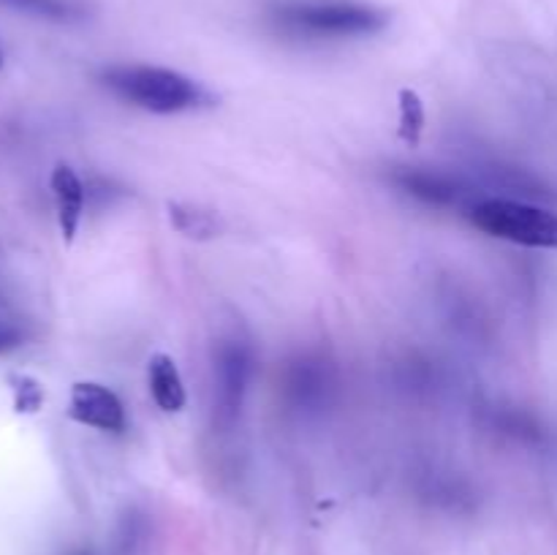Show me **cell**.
I'll return each instance as SVG.
<instances>
[{"mask_svg":"<svg viewBox=\"0 0 557 555\" xmlns=\"http://www.w3.org/2000/svg\"><path fill=\"white\" fill-rule=\"evenodd\" d=\"M250 373V357L243 346H232L221 354V411L226 417H234L243 403L245 381Z\"/></svg>","mask_w":557,"mask_h":555,"instance_id":"obj_7","label":"cell"},{"mask_svg":"<svg viewBox=\"0 0 557 555\" xmlns=\"http://www.w3.org/2000/svg\"><path fill=\"white\" fill-rule=\"evenodd\" d=\"M49 185H52L54 207H58L60 234H63L65 245H71L76 232H79L82 215H85V185H82L79 174L71 166H65V163H58L52 169Z\"/></svg>","mask_w":557,"mask_h":555,"instance_id":"obj_5","label":"cell"},{"mask_svg":"<svg viewBox=\"0 0 557 555\" xmlns=\"http://www.w3.org/2000/svg\"><path fill=\"white\" fill-rule=\"evenodd\" d=\"M101 79L125 103L152 114L188 112L210 101L199 82L161 65H109Z\"/></svg>","mask_w":557,"mask_h":555,"instance_id":"obj_1","label":"cell"},{"mask_svg":"<svg viewBox=\"0 0 557 555\" xmlns=\"http://www.w3.org/2000/svg\"><path fill=\"white\" fill-rule=\"evenodd\" d=\"M275 25L302 38L370 36L386 25L384 11L354 0H302L275 11Z\"/></svg>","mask_w":557,"mask_h":555,"instance_id":"obj_2","label":"cell"},{"mask_svg":"<svg viewBox=\"0 0 557 555\" xmlns=\"http://www.w3.org/2000/svg\"><path fill=\"white\" fill-rule=\"evenodd\" d=\"M169 210H172V221L174 226L180 229L183 234H188V237H210V234H215V218L210 215V212H199L194 210V207H180V205H169Z\"/></svg>","mask_w":557,"mask_h":555,"instance_id":"obj_10","label":"cell"},{"mask_svg":"<svg viewBox=\"0 0 557 555\" xmlns=\"http://www.w3.org/2000/svg\"><path fill=\"white\" fill-rule=\"evenodd\" d=\"M400 180L413 196H419V199L424 201H433V205H446V201H451L457 196L455 185L444 177H435V174L419 172V174H406V177Z\"/></svg>","mask_w":557,"mask_h":555,"instance_id":"obj_9","label":"cell"},{"mask_svg":"<svg viewBox=\"0 0 557 555\" xmlns=\"http://www.w3.org/2000/svg\"><path fill=\"white\" fill-rule=\"evenodd\" d=\"M3 3L27 11V14L47 16V20H71L79 14V5H74L71 0H3Z\"/></svg>","mask_w":557,"mask_h":555,"instance_id":"obj_11","label":"cell"},{"mask_svg":"<svg viewBox=\"0 0 557 555\" xmlns=\"http://www.w3.org/2000/svg\"><path fill=\"white\" fill-rule=\"evenodd\" d=\"M0 65H3V52H0Z\"/></svg>","mask_w":557,"mask_h":555,"instance_id":"obj_14","label":"cell"},{"mask_svg":"<svg viewBox=\"0 0 557 555\" xmlns=\"http://www.w3.org/2000/svg\"><path fill=\"white\" fill-rule=\"evenodd\" d=\"M473 226L490 237L525 248L557 250V212L515 199H482L468 212Z\"/></svg>","mask_w":557,"mask_h":555,"instance_id":"obj_3","label":"cell"},{"mask_svg":"<svg viewBox=\"0 0 557 555\" xmlns=\"http://www.w3.org/2000/svg\"><path fill=\"white\" fill-rule=\"evenodd\" d=\"M147 381H150V395L156 406L166 414H177L185 408V384L180 375L177 362L169 354H152L147 362Z\"/></svg>","mask_w":557,"mask_h":555,"instance_id":"obj_6","label":"cell"},{"mask_svg":"<svg viewBox=\"0 0 557 555\" xmlns=\"http://www.w3.org/2000/svg\"><path fill=\"white\" fill-rule=\"evenodd\" d=\"M14 408L20 414H33L41 408L44 403V392L41 386L36 384L33 379H25V375H20V379H14Z\"/></svg>","mask_w":557,"mask_h":555,"instance_id":"obj_12","label":"cell"},{"mask_svg":"<svg viewBox=\"0 0 557 555\" xmlns=\"http://www.w3.org/2000/svg\"><path fill=\"white\" fill-rule=\"evenodd\" d=\"M397 101H400V125H397V134H400V139L408 147H417L424 134V101L411 87H403L397 92Z\"/></svg>","mask_w":557,"mask_h":555,"instance_id":"obj_8","label":"cell"},{"mask_svg":"<svg viewBox=\"0 0 557 555\" xmlns=\"http://www.w3.org/2000/svg\"><path fill=\"white\" fill-rule=\"evenodd\" d=\"M20 341H22V332L16 330V326L0 324V354L9 351V348H14Z\"/></svg>","mask_w":557,"mask_h":555,"instance_id":"obj_13","label":"cell"},{"mask_svg":"<svg viewBox=\"0 0 557 555\" xmlns=\"http://www.w3.org/2000/svg\"><path fill=\"white\" fill-rule=\"evenodd\" d=\"M69 417L87 428L120 433L125 428V408L109 386L96 381H76L69 395Z\"/></svg>","mask_w":557,"mask_h":555,"instance_id":"obj_4","label":"cell"}]
</instances>
